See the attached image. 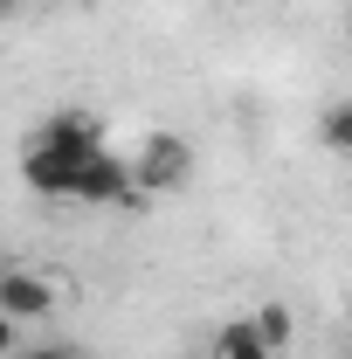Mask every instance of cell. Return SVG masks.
<instances>
[{"instance_id":"cell-7","label":"cell","mask_w":352,"mask_h":359,"mask_svg":"<svg viewBox=\"0 0 352 359\" xmlns=\"http://www.w3.org/2000/svg\"><path fill=\"white\" fill-rule=\"evenodd\" d=\"M249 325H256V339L269 346V359L283 353V346H290V332H297V318H290V304H263V311L249 318Z\"/></svg>"},{"instance_id":"cell-10","label":"cell","mask_w":352,"mask_h":359,"mask_svg":"<svg viewBox=\"0 0 352 359\" xmlns=\"http://www.w3.org/2000/svg\"><path fill=\"white\" fill-rule=\"evenodd\" d=\"M7 14H14V0H0V21H7Z\"/></svg>"},{"instance_id":"cell-4","label":"cell","mask_w":352,"mask_h":359,"mask_svg":"<svg viewBox=\"0 0 352 359\" xmlns=\"http://www.w3.org/2000/svg\"><path fill=\"white\" fill-rule=\"evenodd\" d=\"M0 311L14 325H35V318L55 311V283L35 276V269H0Z\"/></svg>"},{"instance_id":"cell-9","label":"cell","mask_w":352,"mask_h":359,"mask_svg":"<svg viewBox=\"0 0 352 359\" xmlns=\"http://www.w3.org/2000/svg\"><path fill=\"white\" fill-rule=\"evenodd\" d=\"M14 353H21V325L0 311V359H14Z\"/></svg>"},{"instance_id":"cell-2","label":"cell","mask_w":352,"mask_h":359,"mask_svg":"<svg viewBox=\"0 0 352 359\" xmlns=\"http://www.w3.org/2000/svg\"><path fill=\"white\" fill-rule=\"evenodd\" d=\"M187 180H194V145L180 132H145V145L132 159V187L138 194H180Z\"/></svg>"},{"instance_id":"cell-5","label":"cell","mask_w":352,"mask_h":359,"mask_svg":"<svg viewBox=\"0 0 352 359\" xmlns=\"http://www.w3.org/2000/svg\"><path fill=\"white\" fill-rule=\"evenodd\" d=\"M215 359H269V346L256 339L249 318H228V325L215 332Z\"/></svg>"},{"instance_id":"cell-6","label":"cell","mask_w":352,"mask_h":359,"mask_svg":"<svg viewBox=\"0 0 352 359\" xmlns=\"http://www.w3.org/2000/svg\"><path fill=\"white\" fill-rule=\"evenodd\" d=\"M318 145H325V152H339V159H352V97L318 111Z\"/></svg>"},{"instance_id":"cell-1","label":"cell","mask_w":352,"mask_h":359,"mask_svg":"<svg viewBox=\"0 0 352 359\" xmlns=\"http://www.w3.org/2000/svg\"><path fill=\"white\" fill-rule=\"evenodd\" d=\"M104 145V125L90 118V111H55L42 118L28 145H21V180L48 194V201H69V187H76V166H83L90 152Z\"/></svg>"},{"instance_id":"cell-8","label":"cell","mask_w":352,"mask_h":359,"mask_svg":"<svg viewBox=\"0 0 352 359\" xmlns=\"http://www.w3.org/2000/svg\"><path fill=\"white\" fill-rule=\"evenodd\" d=\"M14 359H83L76 346H62V339H42V346H21Z\"/></svg>"},{"instance_id":"cell-3","label":"cell","mask_w":352,"mask_h":359,"mask_svg":"<svg viewBox=\"0 0 352 359\" xmlns=\"http://www.w3.org/2000/svg\"><path fill=\"white\" fill-rule=\"evenodd\" d=\"M132 159H118L111 145H97L83 166H76V187H69V201H90V208H118V201H132Z\"/></svg>"}]
</instances>
